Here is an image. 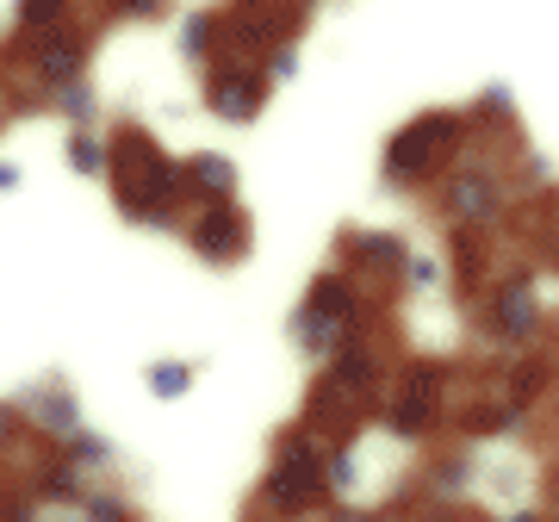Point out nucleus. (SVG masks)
<instances>
[{
	"label": "nucleus",
	"instance_id": "nucleus-30",
	"mask_svg": "<svg viewBox=\"0 0 559 522\" xmlns=\"http://www.w3.org/2000/svg\"><path fill=\"white\" fill-rule=\"evenodd\" d=\"M32 522H87V517H81V503H44L38 498V517Z\"/></svg>",
	"mask_w": 559,
	"mask_h": 522
},
{
	"label": "nucleus",
	"instance_id": "nucleus-1",
	"mask_svg": "<svg viewBox=\"0 0 559 522\" xmlns=\"http://www.w3.org/2000/svg\"><path fill=\"white\" fill-rule=\"evenodd\" d=\"M106 187L131 224L143 230H187V181H180V156H168L143 124H119L112 131V168H106Z\"/></svg>",
	"mask_w": 559,
	"mask_h": 522
},
{
	"label": "nucleus",
	"instance_id": "nucleus-20",
	"mask_svg": "<svg viewBox=\"0 0 559 522\" xmlns=\"http://www.w3.org/2000/svg\"><path fill=\"white\" fill-rule=\"evenodd\" d=\"M57 454H62V461H69V466H75V473H81V479H87V485L112 479V466H119V448L106 442L100 429H81V436H69V442H62Z\"/></svg>",
	"mask_w": 559,
	"mask_h": 522
},
{
	"label": "nucleus",
	"instance_id": "nucleus-5",
	"mask_svg": "<svg viewBox=\"0 0 559 522\" xmlns=\"http://www.w3.org/2000/svg\"><path fill=\"white\" fill-rule=\"evenodd\" d=\"M448 230H503L516 212V181L510 162H498V150H466V156L441 175V187L429 193Z\"/></svg>",
	"mask_w": 559,
	"mask_h": 522
},
{
	"label": "nucleus",
	"instance_id": "nucleus-27",
	"mask_svg": "<svg viewBox=\"0 0 559 522\" xmlns=\"http://www.w3.org/2000/svg\"><path fill=\"white\" fill-rule=\"evenodd\" d=\"M318 522H404V510H367V503L342 498V503H330Z\"/></svg>",
	"mask_w": 559,
	"mask_h": 522
},
{
	"label": "nucleus",
	"instance_id": "nucleus-35",
	"mask_svg": "<svg viewBox=\"0 0 559 522\" xmlns=\"http://www.w3.org/2000/svg\"><path fill=\"white\" fill-rule=\"evenodd\" d=\"M299 7H318V0H299Z\"/></svg>",
	"mask_w": 559,
	"mask_h": 522
},
{
	"label": "nucleus",
	"instance_id": "nucleus-12",
	"mask_svg": "<svg viewBox=\"0 0 559 522\" xmlns=\"http://www.w3.org/2000/svg\"><path fill=\"white\" fill-rule=\"evenodd\" d=\"M323 380L342 385V392L355 404H367V411L385 399V385H392V355H385V342L373 336V323H367L360 336H348L336 355L323 361Z\"/></svg>",
	"mask_w": 559,
	"mask_h": 522
},
{
	"label": "nucleus",
	"instance_id": "nucleus-11",
	"mask_svg": "<svg viewBox=\"0 0 559 522\" xmlns=\"http://www.w3.org/2000/svg\"><path fill=\"white\" fill-rule=\"evenodd\" d=\"M20 44H25V69L38 81V100L57 94V87H69V81H81L87 75V57H94V32H81L75 20L50 25L38 38H20Z\"/></svg>",
	"mask_w": 559,
	"mask_h": 522
},
{
	"label": "nucleus",
	"instance_id": "nucleus-33",
	"mask_svg": "<svg viewBox=\"0 0 559 522\" xmlns=\"http://www.w3.org/2000/svg\"><path fill=\"white\" fill-rule=\"evenodd\" d=\"M0 81H7V57H0Z\"/></svg>",
	"mask_w": 559,
	"mask_h": 522
},
{
	"label": "nucleus",
	"instance_id": "nucleus-4",
	"mask_svg": "<svg viewBox=\"0 0 559 522\" xmlns=\"http://www.w3.org/2000/svg\"><path fill=\"white\" fill-rule=\"evenodd\" d=\"M373 323V293L348 274V268H323V274H311V286L299 293V305H293V318H286V336H293V348H299L305 361H330L348 336H360Z\"/></svg>",
	"mask_w": 559,
	"mask_h": 522
},
{
	"label": "nucleus",
	"instance_id": "nucleus-18",
	"mask_svg": "<svg viewBox=\"0 0 559 522\" xmlns=\"http://www.w3.org/2000/svg\"><path fill=\"white\" fill-rule=\"evenodd\" d=\"M62 162H69V175L106 181V168H112V138H100L94 124H69V138H62Z\"/></svg>",
	"mask_w": 559,
	"mask_h": 522
},
{
	"label": "nucleus",
	"instance_id": "nucleus-13",
	"mask_svg": "<svg viewBox=\"0 0 559 522\" xmlns=\"http://www.w3.org/2000/svg\"><path fill=\"white\" fill-rule=\"evenodd\" d=\"M20 411H25V429H38L50 448H62L69 436L87 429V404H81V392L62 380V373H44L38 385H25Z\"/></svg>",
	"mask_w": 559,
	"mask_h": 522
},
{
	"label": "nucleus",
	"instance_id": "nucleus-9",
	"mask_svg": "<svg viewBox=\"0 0 559 522\" xmlns=\"http://www.w3.org/2000/svg\"><path fill=\"white\" fill-rule=\"evenodd\" d=\"M200 75H205V106H212V119H224V124H255L261 112H267L274 81H267V69H261L255 57H230V50H218V57L205 62Z\"/></svg>",
	"mask_w": 559,
	"mask_h": 522
},
{
	"label": "nucleus",
	"instance_id": "nucleus-23",
	"mask_svg": "<svg viewBox=\"0 0 559 522\" xmlns=\"http://www.w3.org/2000/svg\"><path fill=\"white\" fill-rule=\"evenodd\" d=\"M81 517H87V522H138V517H131V498H124V491H119V485H87V491H81Z\"/></svg>",
	"mask_w": 559,
	"mask_h": 522
},
{
	"label": "nucleus",
	"instance_id": "nucleus-29",
	"mask_svg": "<svg viewBox=\"0 0 559 522\" xmlns=\"http://www.w3.org/2000/svg\"><path fill=\"white\" fill-rule=\"evenodd\" d=\"M20 429H25V411H20V399H0V448L13 442Z\"/></svg>",
	"mask_w": 559,
	"mask_h": 522
},
{
	"label": "nucleus",
	"instance_id": "nucleus-28",
	"mask_svg": "<svg viewBox=\"0 0 559 522\" xmlns=\"http://www.w3.org/2000/svg\"><path fill=\"white\" fill-rule=\"evenodd\" d=\"M261 69H267V81H274V87H280V81H293V75H299V38L274 44V50L261 57Z\"/></svg>",
	"mask_w": 559,
	"mask_h": 522
},
{
	"label": "nucleus",
	"instance_id": "nucleus-16",
	"mask_svg": "<svg viewBox=\"0 0 559 522\" xmlns=\"http://www.w3.org/2000/svg\"><path fill=\"white\" fill-rule=\"evenodd\" d=\"M473 473H479V461L466 448H441L423 466V510H460V498L473 491Z\"/></svg>",
	"mask_w": 559,
	"mask_h": 522
},
{
	"label": "nucleus",
	"instance_id": "nucleus-21",
	"mask_svg": "<svg viewBox=\"0 0 559 522\" xmlns=\"http://www.w3.org/2000/svg\"><path fill=\"white\" fill-rule=\"evenodd\" d=\"M143 385H150V399L175 404V399H187V392L200 385V367H193V361H180V355H162V361L143 367Z\"/></svg>",
	"mask_w": 559,
	"mask_h": 522
},
{
	"label": "nucleus",
	"instance_id": "nucleus-25",
	"mask_svg": "<svg viewBox=\"0 0 559 522\" xmlns=\"http://www.w3.org/2000/svg\"><path fill=\"white\" fill-rule=\"evenodd\" d=\"M441 281H448V261L417 249V256H411V274H404V293H436Z\"/></svg>",
	"mask_w": 559,
	"mask_h": 522
},
{
	"label": "nucleus",
	"instance_id": "nucleus-31",
	"mask_svg": "<svg viewBox=\"0 0 559 522\" xmlns=\"http://www.w3.org/2000/svg\"><path fill=\"white\" fill-rule=\"evenodd\" d=\"M20 181H25V168H20V162H0V193H13Z\"/></svg>",
	"mask_w": 559,
	"mask_h": 522
},
{
	"label": "nucleus",
	"instance_id": "nucleus-19",
	"mask_svg": "<svg viewBox=\"0 0 559 522\" xmlns=\"http://www.w3.org/2000/svg\"><path fill=\"white\" fill-rule=\"evenodd\" d=\"M554 367H559L554 355H516V361H503V392L535 411V404L554 392Z\"/></svg>",
	"mask_w": 559,
	"mask_h": 522
},
{
	"label": "nucleus",
	"instance_id": "nucleus-26",
	"mask_svg": "<svg viewBox=\"0 0 559 522\" xmlns=\"http://www.w3.org/2000/svg\"><path fill=\"white\" fill-rule=\"evenodd\" d=\"M168 13V0H106V20H119V25H150Z\"/></svg>",
	"mask_w": 559,
	"mask_h": 522
},
{
	"label": "nucleus",
	"instance_id": "nucleus-8",
	"mask_svg": "<svg viewBox=\"0 0 559 522\" xmlns=\"http://www.w3.org/2000/svg\"><path fill=\"white\" fill-rule=\"evenodd\" d=\"M411 242L399 230H342L336 242V268H348L373 299H404V274H411Z\"/></svg>",
	"mask_w": 559,
	"mask_h": 522
},
{
	"label": "nucleus",
	"instance_id": "nucleus-14",
	"mask_svg": "<svg viewBox=\"0 0 559 522\" xmlns=\"http://www.w3.org/2000/svg\"><path fill=\"white\" fill-rule=\"evenodd\" d=\"M448 281L460 299H479L498 281L491 274V230H448Z\"/></svg>",
	"mask_w": 559,
	"mask_h": 522
},
{
	"label": "nucleus",
	"instance_id": "nucleus-2",
	"mask_svg": "<svg viewBox=\"0 0 559 522\" xmlns=\"http://www.w3.org/2000/svg\"><path fill=\"white\" fill-rule=\"evenodd\" d=\"M473 119L460 112V106H429L417 119H404L392 138H385V156H380V181L392 193H436L441 175L454 168L466 150H473Z\"/></svg>",
	"mask_w": 559,
	"mask_h": 522
},
{
	"label": "nucleus",
	"instance_id": "nucleus-7",
	"mask_svg": "<svg viewBox=\"0 0 559 522\" xmlns=\"http://www.w3.org/2000/svg\"><path fill=\"white\" fill-rule=\"evenodd\" d=\"M473 305H479V336L491 342V348H510V355L535 348V342L547 336V318H554L547 299H540V281L528 274V268L498 274Z\"/></svg>",
	"mask_w": 559,
	"mask_h": 522
},
{
	"label": "nucleus",
	"instance_id": "nucleus-34",
	"mask_svg": "<svg viewBox=\"0 0 559 522\" xmlns=\"http://www.w3.org/2000/svg\"><path fill=\"white\" fill-rule=\"evenodd\" d=\"M554 281H559V256H554Z\"/></svg>",
	"mask_w": 559,
	"mask_h": 522
},
{
	"label": "nucleus",
	"instance_id": "nucleus-10",
	"mask_svg": "<svg viewBox=\"0 0 559 522\" xmlns=\"http://www.w3.org/2000/svg\"><path fill=\"white\" fill-rule=\"evenodd\" d=\"M180 242H187V249L205 261V268H237V261L249 256L255 230H249V212H242V200H205V205H193V212H187V230H180Z\"/></svg>",
	"mask_w": 559,
	"mask_h": 522
},
{
	"label": "nucleus",
	"instance_id": "nucleus-22",
	"mask_svg": "<svg viewBox=\"0 0 559 522\" xmlns=\"http://www.w3.org/2000/svg\"><path fill=\"white\" fill-rule=\"evenodd\" d=\"M44 100H50V112H62V124H100V94H94L87 75L57 87V94H44Z\"/></svg>",
	"mask_w": 559,
	"mask_h": 522
},
{
	"label": "nucleus",
	"instance_id": "nucleus-3",
	"mask_svg": "<svg viewBox=\"0 0 559 522\" xmlns=\"http://www.w3.org/2000/svg\"><path fill=\"white\" fill-rule=\"evenodd\" d=\"M330 442H323L318 429H280L274 454H267V473L255 485V517L267 522H311L330 510Z\"/></svg>",
	"mask_w": 559,
	"mask_h": 522
},
{
	"label": "nucleus",
	"instance_id": "nucleus-24",
	"mask_svg": "<svg viewBox=\"0 0 559 522\" xmlns=\"http://www.w3.org/2000/svg\"><path fill=\"white\" fill-rule=\"evenodd\" d=\"M69 7L75 0H20L13 7V25H20V38H38L50 25H69Z\"/></svg>",
	"mask_w": 559,
	"mask_h": 522
},
{
	"label": "nucleus",
	"instance_id": "nucleus-6",
	"mask_svg": "<svg viewBox=\"0 0 559 522\" xmlns=\"http://www.w3.org/2000/svg\"><path fill=\"white\" fill-rule=\"evenodd\" d=\"M448 367L441 361H404L399 373H392V385H385V399L373 404V417H380V429L392 436V442H404V448H417V442H436L441 429H448Z\"/></svg>",
	"mask_w": 559,
	"mask_h": 522
},
{
	"label": "nucleus",
	"instance_id": "nucleus-32",
	"mask_svg": "<svg viewBox=\"0 0 559 522\" xmlns=\"http://www.w3.org/2000/svg\"><path fill=\"white\" fill-rule=\"evenodd\" d=\"M485 522H547V510H503V517H485Z\"/></svg>",
	"mask_w": 559,
	"mask_h": 522
},
{
	"label": "nucleus",
	"instance_id": "nucleus-15",
	"mask_svg": "<svg viewBox=\"0 0 559 522\" xmlns=\"http://www.w3.org/2000/svg\"><path fill=\"white\" fill-rule=\"evenodd\" d=\"M180 181H187V200L193 205L237 200L242 168H237V156H224V150H193V156H180Z\"/></svg>",
	"mask_w": 559,
	"mask_h": 522
},
{
	"label": "nucleus",
	"instance_id": "nucleus-17",
	"mask_svg": "<svg viewBox=\"0 0 559 522\" xmlns=\"http://www.w3.org/2000/svg\"><path fill=\"white\" fill-rule=\"evenodd\" d=\"M175 44H180V57H187V62H200V69H205V62L224 50V13H218V7H193V13L180 20Z\"/></svg>",
	"mask_w": 559,
	"mask_h": 522
}]
</instances>
